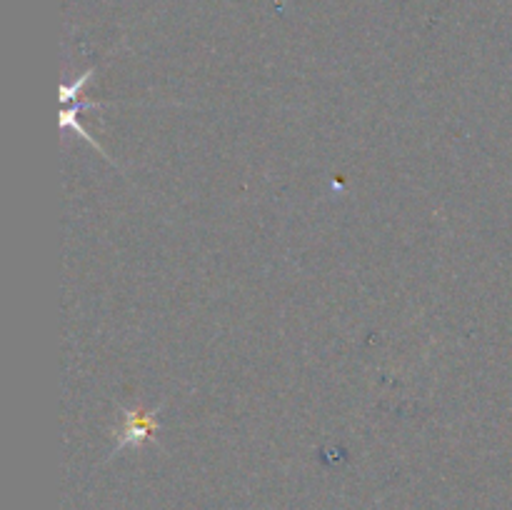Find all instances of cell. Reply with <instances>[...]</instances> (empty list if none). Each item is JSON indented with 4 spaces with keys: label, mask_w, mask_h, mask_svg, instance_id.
<instances>
[{
    "label": "cell",
    "mask_w": 512,
    "mask_h": 510,
    "mask_svg": "<svg viewBox=\"0 0 512 510\" xmlns=\"http://www.w3.org/2000/svg\"><path fill=\"white\" fill-rule=\"evenodd\" d=\"M160 408H155L153 413L143 408H133V410H123V420H120L118 428V445H130V443H145L148 438H153L155 433V415H158Z\"/></svg>",
    "instance_id": "cell-1"
}]
</instances>
